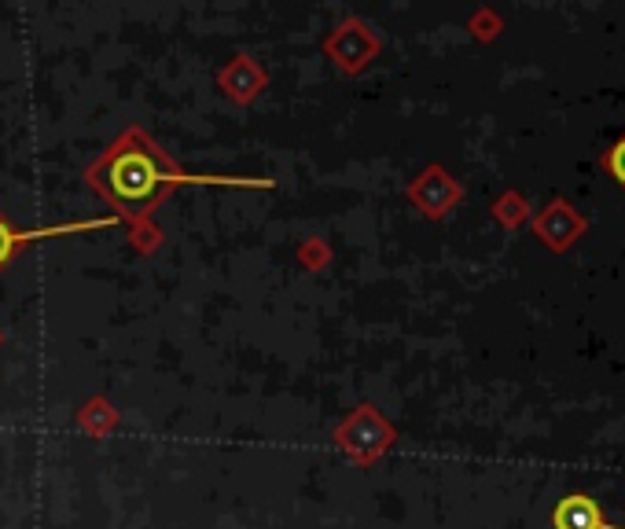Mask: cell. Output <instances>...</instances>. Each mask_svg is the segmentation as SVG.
<instances>
[{
  "mask_svg": "<svg viewBox=\"0 0 625 529\" xmlns=\"http://www.w3.org/2000/svg\"><path fill=\"white\" fill-rule=\"evenodd\" d=\"M103 192L111 195V203L125 214H144L151 206L159 203L166 188L173 184H232L225 177H188L181 169H173L166 158L155 151V147H125V151H114L107 162H103L100 177Z\"/></svg>",
  "mask_w": 625,
  "mask_h": 529,
  "instance_id": "6da1fadb",
  "label": "cell"
},
{
  "mask_svg": "<svg viewBox=\"0 0 625 529\" xmlns=\"http://www.w3.org/2000/svg\"><path fill=\"white\" fill-rule=\"evenodd\" d=\"M111 225V217H100V221H81V225H63V228H41V232H23V228H15L12 221H4L0 217V265L4 261L15 258V250L30 243V239H45V236H70V232H81V228H103Z\"/></svg>",
  "mask_w": 625,
  "mask_h": 529,
  "instance_id": "7a4b0ae2",
  "label": "cell"
},
{
  "mask_svg": "<svg viewBox=\"0 0 625 529\" xmlns=\"http://www.w3.org/2000/svg\"><path fill=\"white\" fill-rule=\"evenodd\" d=\"M556 529H618L600 515L596 500L589 496H567L556 511Z\"/></svg>",
  "mask_w": 625,
  "mask_h": 529,
  "instance_id": "3957f363",
  "label": "cell"
},
{
  "mask_svg": "<svg viewBox=\"0 0 625 529\" xmlns=\"http://www.w3.org/2000/svg\"><path fill=\"white\" fill-rule=\"evenodd\" d=\"M611 173L625 184V140L611 151Z\"/></svg>",
  "mask_w": 625,
  "mask_h": 529,
  "instance_id": "277c9868",
  "label": "cell"
}]
</instances>
